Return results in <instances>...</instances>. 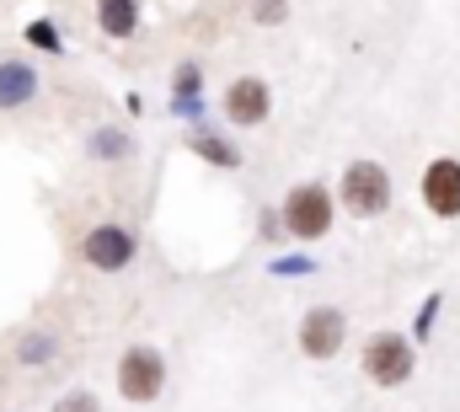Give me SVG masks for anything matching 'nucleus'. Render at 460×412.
<instances>
[{
  "instance_id": "obj_1",
  "label": "nucleus",
  "mask_w": 460,
  "mask_h": 412,
  "mask_svg": "<svg viewBox=\"0 0 460 412\" xmlns=\"http://www.w3.org/2000/svg\"><path fill=\"white\" fill-rule=\"evenodd\" d=\"M338 204L353 214V219H375L391 209V172L380 161H348L343 183H338Z\"/></svg>"
},
{
  "instance_id": "obj_2",
  "label": "nucleus",
  "mask_w": 460,
  "mask_h": 412,
  "mask_svg": "<svg viewBox=\"0 0 460 412\" xmlns=\"http://www.w3.org/2000/svg\"><path fill=\"white\" fill-rule=\"evenodd\" d=\"M332 214H338V199L322 188V183H300L284 209H279V230H289V236H300V241H322L327 230H332Z\"/></svg>"
},
{
  "instance_id": "obj_3",
  "label": "nucleus",
  "mask_w": 460,
  "mask_h": 412,
  "mask_svg": "<svg viewBox=\"0 0 460 412\" xmlns=\"http://www.w3.org/2000/svg\"><path fill=\"white\" fill-rule=\"evenodd\" d=\"M364 375L380 386V391H396V386H407L412 381V370H418V354H412V343L402 337V332H375L369 343H364Z\"/></svg>"
},
{
  "instance_id": "obj_4",
  "label": "nucleus",
  "mask_w": 460,
  "mask_h": 412,
  "mask_svg": "<svg viewBox=\"0 0 460 412\" xmlns=\"http://www.w3.org/2000/svg\"><path fill=\"white\" fill-rule=\"evenodd\" d=\"M161 386H166V359H161L150 343H134V348L118 354V397H123V402L145 408V402L161 397Z\"/></svg>"
},
{
  "instance_id": "obj_5",
  "label": "nucleus",
  "mask_w": 460,
  "mask_h": 412,
  "mask_svg": "<svg viewBox=\"0 0 460 412\" xmlns=\"http://www.w3.org/2000/svg\"><path fill=\"white\" fill-rule=\"evenodd\" d=\"M348 337V316L338 306H311L300 316V354L305 359H338Z\"/></svg>"
},
{
  "instance_id": "obj_6",
  "label": "nucleus",
  "mask_w": 460,
  "mask_h": 412,
  "mask_svg": "<svg viewBox=\"0 0 460 412\" xmlns=\"http://www.w3.org/2000/svg\"><path fill=\"white\" fill-rule=\"evenodd\" d=\"M134 252H139V241H134V230H123V225H97V230L81 241V257H86V268H97V273H123V268L134 263Z\"/></svg>"
},
{
  "instance_id": "obj_7",
  "label": "nucleus",
  "mask_w": 460,
  "mask_h": 412,
  "mask_svg": "<svg viewBox=\"0 0 460 412\" xmlns=\"http://www.w3.org/2000/svg\"><path fill=\"white\" fill-rule=\"evenodd\" d=\"M226 118L235 129H257V123H268V112H273V86L262 81V76H241V81H230L226 86Z\"/></svg>"
},
{
  "instance_id": "obj_8",
  "label": "nucleus",
  "mask_w": 460,
  "mask_h": 412,
  "mask_svg": "<svg viewBox=\"0 0 460 412\" xmlns=\"http://www.w3.org/2000/svg\"><path fill=\"white\" fill-rule=\"evenodd\" d=\"M423 204L439 219H456L460 214V161L456 156H439V161L423 166Z\"/></svg>"
},
{
  "instance_id": "obj_9",
  "label": "nucleus",
  "mask_w": 460,
  "mask_h": 412,
  "mask_svg": "<svg viewBox=\"0 0 460 412\" xmlns=\"http://www.w3.org/2000/svg\"><path fill=\"white\" fill-rule=\"evenodd\" d=\"M97 27L108 38H134L139 32V0H97Z\"/></svg>"
},
{
  "instance_id": "obj_10",
  "label": "nucleus",
  "mask_w": 460,
  "mask_h": 412,
  "mask_svg": "<svg viewBox=\"0 0 460 412\" xmlns=\"http://www.w3.org/2000/svg\"><path fill=\"white\" fill-rule=\"evenodd\" d=\"M32 92H38V76L27 70V65H0V107H27L32 103Z\"/></svg>"
},
{
  "instance_id": "obj_11",
  "label": "nucleus",
  "mask_w": 460,
  "mask_h": 412,
  "mask_svg": "<svg viewBox=\"0 0 460 412\" xmlns=\"http://www.w3.org/2000/svg\"><path fill=\"white\" fill-rule=\"evenodd\" d=\"M188 145H193V150H199V156H209V161H215V166H235V145H220V139H215V134H193V139H188Z\"/></svg>"
},
{
  "instance_id": "obj_12",
  "label": "nucleus",
  "mask_w": 460,
  "mask_h": 412,
  "mask_svg": "<svg viewBox=\"0 0 460 412\" xmlns=\"http://www.w3.org/2000/svg\"><path fill=\"white\" fill-rule=\"evenodd\" d=\"M252 22L257 27H284L289 22V0H252Z\"/></svg>"
},
{
  "instance_id": "obj_13",
  "label": "nucleus",
  "mask_w": 460,
  "mask_h": 412,
  "mask_svg": "<svg viewBox=\"0 0 460 412\" xmlns=\"http://www.w3.org/2000/svg\"><path fill=\"white\" fill-rule=\"evenodd\" d=\"M92 150H97V156H123L128 145H123V134H118V129H108V134H97V145H92Z\"/></svg>"
},
{
  "instance_id": "obj_14",
  "label": "nucleus",
  "mask_w": 460,
  "mask_h": 412,
  "mask_svg": "<svg viewBox=\"0 0 460 412\" xmlns=\"http://www.w3.org/2000/svg\"><path fill=\"white\" fill-rule=\"evenodd\" d=\"M199 92V65H182L177 70V97H193Z\"/></svg>"
},
{
  "instance_id": "obj_15",
  "label": "nucleus",
  "mask_w": 460,
  "mask_h": 412,
  "mask_svg": "<svg viewBox=\"0 0 460 412\" xmlns=\"http://www.w3.org/2000/svg\"><path fill=\"white\" fill-rule=\"evenodd\" d=\"M70 412H92V397H86V391H75V402H70Z\"/></svg>"
}]
</instances>
